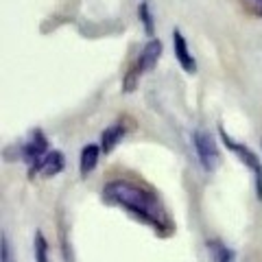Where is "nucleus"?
<instances>
[{"label": "nucleus", "mask_w": 262, "mask_h": 262, "mask_svg": "<svg viewBox=\"0 0 262 262\" xmlns=\"http://www.w3.org/2000/svg\"><path fill=\"white\" fill-rule=\"evenodd\" d=\"M103 196L110 203L125 208L134 216H138L142 223L155 227L158 232H166L170 227L166 206L153 190L144 188L136 182H127V179H114L107 182L103 188Z\"/></svg>", "instance_id": "f257e3e1"}, {"label": "nucleus", "mask_w": 262, "mask_h": 262, "mask_svg": "<svg viewBox=\"0 0 262 262\" xmlns=\"http://www.w3.org/2000/svg\"><path fill=\"white\" fill-rule=\"evenodd\" d=\"M160 57H162V42L158 37H153V39H149V42L142 46V51L138 53L136 63L129 66L127 75H125V79H122V92H125V94L134 92L136 85H138V81H140V77L146 75V72H151L155 66H158Z\"/></svg>", "instance_id": "f03ea898"}, {"label": "nucleus", "mask_w": 262, "mask_h": 262, "mask_svg": "<svg viewBox=\"0 0 262 262\" xmlns=\"http://www.w3.org/2000/svg\"><path fill=\"white\" fill-rule=\"evenodd\" d=\"M219 136H221V142L225 144V149L232 151L236 158L245 164V168L251 173V177H253V190H256L258 201H262V160L258 158L256 153H253V149L245 146L243 142H236L223 127L219 129Z\"/></svg>", "instance_id": "7ed1b4c3"}, {"label": "nucleus", "mask_w": 262, "mask_h": 262, "mask_svg": "<svg viewBox=\"0 0 262 262\" xmlns=\"http://www.w3.org/2000/svg\"><path fill=\"white\" fill-rule=\"evenodd\" d=\"M192 146L196 153V160H199L201 168L206 173H214L216 164H219V144L216 138L210 134L208 129H194L192 131Z\"/></svg>", "instance_id": "20e7f679"}, {"label": "nucleus", "mask_w": 262, "mask_h": 262, "mask_svg": "<svg viewBox=\"0 0 262 262\" xmlns=\"http://www.w3.org/2000/svg\"><path fill=\"white\" fill-rule=\"evenodd\" d=\"M48 151H51V149H48L46 134L42 129H33L31 138L20 146V158L29 166L31 175H37V170H39V166H42V162L48 155Z\"/></svg>", "instance_id": "39448f33"}, {"label": "nucleus", "mask_w": 262, "mask_h": 262, "mask_svg": "<svg viewBox=\"0 0 262 262\" xmlns=\"http://www.w3.org/2000/svg\"><path fill=\"white\" fill-rule=\"evenodd\" d=\"M173 51H175V59L182 66V70H186L188 75H194L196 72V59L190 53V46H188L186 35L179 29H173Z\"/></svg>", "instance_id": "423d86ee"}, {"label": "nucleus", "mask_w": 262, "mask_h": 262, "mask_svg": "<svg viewBox=\"0 0 262 262\" xmlns=\"http://www.w3.org/2000/svg\"><path fill=\"white\" fill-rule=\"evenodd\" d=\"M127 131H129V127H127L125 120H116V122H112L110 127H105L103 134H101V149H103V153L107 155V153H112L114 149H116V146L122 142V138L127 136Z\"/></svg>", "instance_id": "0eeeda50"}, {"label": "nucleus", "mask_w": 262, "mask_h": 262, "mask_svg": "<svg viewBox=\"0 0 262 262\" xmlns=\"http://www.w3.org/2000/svg\"><path fill=\"white\" fill-rule=\"evenodd\" d=\"M101 155H103L101 144L90 142V144H85L83 149H81V153H79V173H81V177H88L98 166Z\"/></svg>", "instance_id": "6e6552de"}, {"label": "nucleus", "mask_w": 262, "mask_h": 262, "mask_svg": "<svg viewBox=\"0 0 262 262\" xmlns=\"http://www.w3.org/2000/svg\"><path fill=\"white\" fill-rule=\"evenodd\" d=\"M63 168H66V155L61 151H48V155L42 162V166H39V170H37V175L55 177V175H59Z\"/></svg>", "instance_id": "1a4fd4ad"}, {"label": "nucleus", "mask_w": 262, "mask_h": 262, "mask_svg": "<svg viewBox=\"0 0 262 262\" xmlns=\"http://www.w3.org/2000/svg\"><path fill=\"white\" fill-rule=\"evenodd\" d=\"M206 245H208V253H210L212 262H236V251L229 247V245H225L223 241L210 238Z\"/></svg>", "instance_id": "9d476101"}, {"label": "nucleus", "mask_w": 262, "mask_h": 262, "mask_svg": "<svg viewBox=\"0 0 262 262\" xmlns=\"http://www.w3.org/2000/svg\"><path fill=\"white\" fill-rule=\"evenodd\" d=\"M138 15H140V22H142V29L144 33L149 35V39L155 37V22H153V13H151V7L146 0H142L140 7H138Z\"/></svg>", "instance_id": "9b49d317"}, {"label": "nucleus", "mask_w": 262, "mask_h": 262, "mask_svg": "<svg viewBox=\"0 0 262 262\" xmlns=\"http://www.w3.org/2000/svg\"><path fill=\"white\" fill-rule=\"evenodd\" d=\"M33 251H35V262H51V256H48V241L44 232H35L33 236Z\"/></svg>", "instance_id": "f8f14e48"}, {"label": "nucleus", "mask_w": 262, "mask_h": 262, "mask_svg": "<svg viewBox=\"0 0 262 262\" xmlns=\"http://www.w3.org/2000/svg\"><path fill=\"white\" fill-rule=\"evenodd\" d=\"M0 262H15L13 247L5 234H3V238H0Z\"/></svg>", "instance_id": "ddd939ff"}, {"label": "nucleus", "mask_w": 262, "mask_h": 262, "mask_svg": "<svg viewBox=\"0 0 262 262\" xmlns=\"http://www.w3.org/2000/svg\"><path fill=\"white\" fill-rule=\"evenodd\" d=\"M247 5H249L258 15H262V0H247Z\"/></svg>", "instance_id": "4468645a"}]
</instances>
